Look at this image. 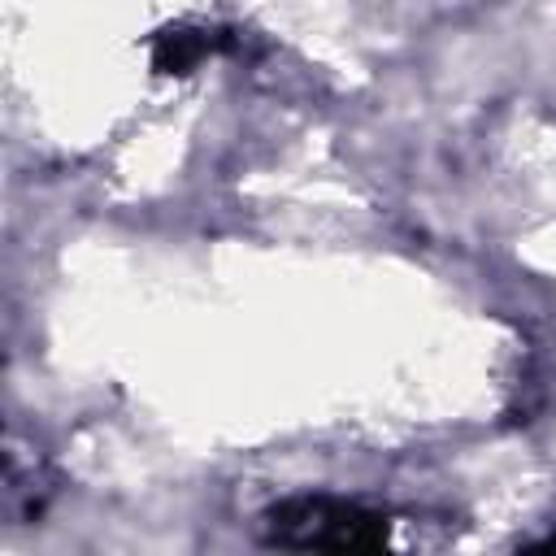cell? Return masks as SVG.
I'll return each mask as SVG.
<instances>
[{
  "instance_id": "obj_1",
  "label": "cell",
  "mask_w": 556,
  "mask_h": 556,
  "mask_svg": "<svg viewBox=\"0 0 556 556\" xmlns=\"http://www.w3.org/2000/svg\"><path fill=\"white\" fill-rule=\"evenodd\" d=\"M261 539L291 552H378L391 539L387 513L334 495H291L265 508Z\"/></svg>"
},
{
  "instance_id": "obj_2",
  "label": "cell",
  "mask_w": 556,
  "mask_h": 556,
  "mask_svg": "<svg viewBox=\"0 0 556 556\" xmlns=\"http://www.w3.org/2000/svg\"><path fill=\"white\" fill-rule=\"evenodd\" d=\"M213 48H217V39L200 26H165L152 39V70L156 74H191Z\"/></svg>"
}]
</instances>
